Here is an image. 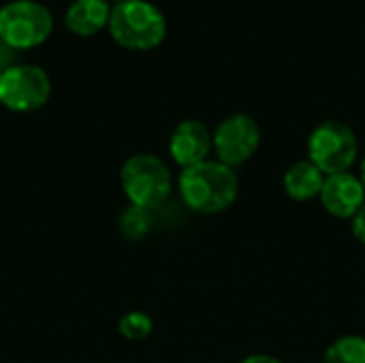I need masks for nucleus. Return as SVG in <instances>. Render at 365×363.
Wrapping results in <instances>:
<instances>
[{
	"label": "nucleus",
	"instance_id": "nucleus-4",
	"mask_svg": "<svg viewBox=\"0 0 365 363\" xmlns=\"http://www.w3.org/2000/svg\"><path fill=\"white\" fill-rule=\"evenodd\" d=\"M51 30V11L36 0H11L0 9V41L13 49L38 47Z\"/></svg>",
	"mask_w": 365,
	"mask_h": 363
},
{
	"label": "nucleus",
	"instance_id": "nucleus-11",
	"mask_svg": "<svg viewBox=\"0 0 365 363\" xmlns=\"http://www.w3.org/2000/svg\"><path fill=\"white\" fill-rule=\"evenodd\" d=\"M325 173L312 163V160H297L293 163L287 173H284V190L293 201H312L317 197H321L323 184H325Z\"/></svg>",
	"mask_w": 365,
	"mask_h": 363
},
{
	"label": "nucleus",
	"instance_id": "nucleus-5",
	"mask_svg": "<svg viewBox=\"0 0 365 363\" xmlns=\"http://www.w3.org/2000/svg\"><path fill=\"white\" fill-rule=\"evenodd\" d=\"M359 154L355 131L338 120H325L312 128L308 137V160H312L325 175L346 173Z\"/></svg>",
	"mask_w": 365,
	"mask_h": 363
},
{
	"label": "nucleus",
	"instance_id": "nucleus-18",
	"mask_svg": "<svg viewBox=\"0 0 365 363\" xmlns=\"http://www.w3.org/2000/svg\"><path fill=\"white\" fill-rule=\"evenodd\" d=\"M111 2H113V6H115V4H124V2H130V0H111Z\"/></svg>",
	"mask_w": 365,
	"mask_h": 363
},
{
	"label": "nucleus",
	"instance_id": "nucleus-14",
	"mask_svg": "<svg viewBox=\"0 0 365 363\" xmlns=\"http://www.w3.org/2000/svg\"><path fill=\"white\" fill-rule=\"evenodd\" d=\"M118 332L122 334V338H126L130 342H139V340L150 338V334L154 332V321L148 312L130 310V312L120 317Z\"/></svg>",
	"mask_w": 365,
	"mask_h": 363
},
{
	"label": "nucleus",
	"instance_id": "nucleus-17",
	"mask_svg": "<svg viewBox=\"0 0 365 363\" xmlns=\"http://www.w3.org/2000/svg\"><path fill=\"white\" fill-rule=\"evenodd\" d=\"M361 182H364V186H365V156H364V160H361Z\"/></svg>",
	"mask_w": 365,
	"mask_h": 363
},
{
	"label": "nucleus",
	"instance_id": "nucleus-3",
	"mask_svg": "<svg viewBox=\"0 0 365 363\" xmlns=\"http://www.w3.org/2000/svg\"><path fill=\"white\" fill-rule=\"evenodd\" d=\"M120 184L128 203L148 212L160 208L173 190V178L167 163L148 152L133 154L124 160Z\"/></svg>",
	"mask_w": 365,
	"mask_h": 363
},
{
	"label": "nucleus",
	"instance_id": "nucleus-8",
	"mask_svg": "<svg viewBox=\"0 0 365 363\" xmlns=\"http://www.w3.org/2000/svg\"><path fill=\"white\" fill-rule=\"evenodd\" d=\"M214 150L212 131L201 120H184L180 122L169 137V154L175 165L182 169L195 167L210 158Z\"/></svg>",
	"mask_w": 365,
	"mask_h": 363
},
{
	"label": "nucleus",
	"instance_id": "nucleus-10",
	"mask_svg": "<svg viewBox=\"0 0 365 363\" xmlns=\"http://www.w3.org/2000/svg\"><path fill=\"white\" fill-rule=\"evenodd\" d=\"M111 6L107 0H73L66 9L64 24L77 36H92L109 26Z\"/></svg>",
	"mask_w": 365,
	"mask_h": 363
},
{
	"label": "nucleus",
	"instance_id": "nucleus-19",
	"mask_svg": "<svg viewBox=\"0 0 365 363\" xmlns=\"http://www.w3.org/2000/svg\"><path fill=\"white\" fill-rule=\"evenodd\" d=\"M0 75H2V68H0Z\"/></svg>",
	"mask_w": 365,
	"mask_h": 363
},
{
	"label": "nucleus",
	"instance_id": "nucleus-1",
	"mask_svg": "<svg viewBox=\"0 0 365 363\" xmlns=\"http://www.w3.org/2000/svg\"><path fill=\"white\" fill-rule=\"evenodd\" d=\"M178 190L184 205L203 216L227 212L240 193V180L231 167L216 158H207L195 167L182 169Z\"/></svg>",
	"mask_w": 365,
	"mask_h": 363
},
{
	"label": "nucleus",
	"instance_id": "nucleus-13",
	"mask_svg": "<svg viewBox=\"0 0 365 363\" xmlns=\"http://www.w3.org/2000/svg\"><path fill=\"white\" fill-rule=\"evenodd\" d=\"M152 229V212L128 205L120 214V231L130 242H141Z\"/></svg>",
	"mask_w": 365,
	"mask_h": 363
},
{
	"label": "nucleus",
	"instance_id": "nucleus-12",
	"mask_svg": "<svg viewBox=\"0 0 365 363\" xmlns=\"http://www.w3.org/2000/svg\"><path fill=\"white\" fill-rule=\"evenodd\" d=\"M323 363H365V338L351 334L334 340L325 351Z\"/></svg>",
	"mask_w": 365,
	"mask_h": 363
},
{
	"label": "nucleus",
	"instance_id": "nucleus-16",
	"mask_svg": "<svg viewBox=\"0 0 365 363\" xmlns=\"http://www.w3.org/2000/svg\"><path fill=\"white\" fill-rule=\"evenodd\" d=\"M240 363H282L280 359L272 357V355H265V353H255V355H248L244 357Z\"/></svg>",
	"mask_w": 365,
	"mask_h": 363
},
{
	"label": "nucleus",
	"instance_id": "nucleus-2",
	"mask_svg": "<svg viewBox=\"0 0 365 363\" xmlns=\"http://www.w3.org/2000/svg\"><path fill=\"white\" fill-rule=\"evenodd\" d=\"M109 32L124 49L150 51L165 41L167 19L156 4L148 0H130L111 9Z\"/></svg>",
	"mask_w": 365,
	"mask_h": 363
},
{
	"label": "nucleus",
	"instance_id": "nucleus-15",
	"mask_svg": "<svg viewBox=\"0 0 365 363\" xmlns=\"http://www.w3.org/2000/svg\"><path fill=\"white\" fill-rule=\"evenodd\" d=\"M353 235L357 237V242H361L365 246V203L364 208L355 214V218H353Z\"/></svg>",
	"mask_w": 365,
	"mask_h": 363
},
{
	"label": "nucleus",
	"instance_id": "nucleus-6",
	"mask_svg": "<svg viewBox=\"0 0 365 363\" xmlns=\"http://www.w3.org/2000/svg\"><path fill=\"white\" fill-rule=\"evenodd\" d=\"M51 96L49 75L34 64H13L0 75V105L15 113L41 109Z\"/></svg>",
	"mask_w": 365,
	"mask_h": 363
},
{
	"label": "nucleus",
	"instance_id": "nucleus-7",
	"mask_svg": "<svg viewBox=\"0 0 365 363\" xmlns=\"http://www.w3.org/2000/svg\"><path fill=\"white\" fill-rule=\"evenodd\" d=\"M216 160L227 167H240L250 160L261 145V128L248 113H231L218 122L212 133Z\"/></svg>",
	"mask_w": 365,
	"mask_h": 363
},
{
	"label": "nucleus",
	"instance_id": "nucleus-9",
	"mask_svg": "<svg viewBox=\"0 0 365 363\" xmlns=\"http://www.w3.org/2000/svg\"><path fill=\"white\" fill-rule=\"evenodd\" d=\"M319 199L331 216L342 218V220H349V218L353 220L355 214L364 208L365 186L361 178L349 171L327 175Z\"/></svg>",
	"mask_w": 365,
	"mask_h": 363
}]
</instances>
